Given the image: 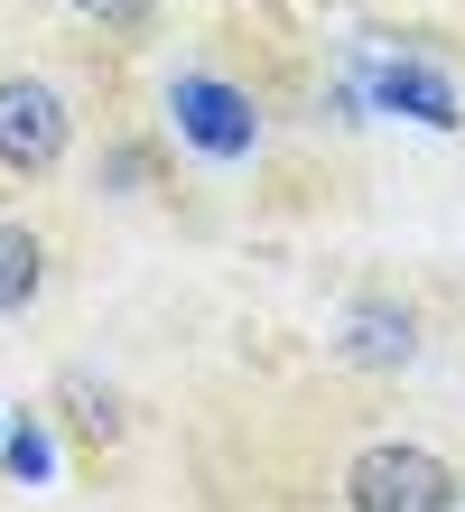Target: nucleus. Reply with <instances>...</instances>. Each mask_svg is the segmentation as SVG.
<instances>
[{
	"instance_id": "obj_2",
	"label": "nucleus",
	"mask_w": 465,
	"mask_h": 512,
	"mask_svg": "<svg viewBox=\"0 0 465 512\" xmlns=\"http://www.w3.org/2000/svg\"><path fill=\"white\" fill-rule=\"evenodd\" d=\"M345 512H456L465 503V475L438 457V447H410V438H382L345 466Z\"/></svg>"
},
{
	"instance_id": "obj_1",
	"label": "nucleus",
	"mask_w": 465,
	"mask_h": 512,
	"mask_svg": "<svg viewBox=\"0 0 465 512\" xmlns=\"http://www.w3.org/2000/svg\"><path fill=\"white\" fill-rule=\"evenodd\" d=\"M159 112H168V140L177 149H196L205 168H242V159H261V103L242 94L233 75H214V66H177L168 75V94H159Z\"/></svg>"
},
{
	"instance_id": "obj_4",
	"label": "nucleus",
	"mask_w": 465,
	"mask_h": 512,
	"mask_svg": "<svg viewBox=\"0 0 465 512\" xmlns=\"http://www.w3.org/2000/svg\"><path fill=\"white\" fill-rule=\"evenodd\" d=\"M335 364L354 373H410L419 364V308L410 298H354L335 317Z\"/></svg>"
},
{
	"instance_id": "obj_3",
	"label": "nucleus",
	"mask_w": 465,
	"mask_h": 512,
	"mask_svg": "<svg viewBox=\"0 0 465 512\" xmlns=\"http://www.w3.org/2000/svg\"><path fill=\"white\" fill-rule=\"evenodd\" d=\"M75 149V112L47 75H0V177L19 187H47Z\"/></svg>"
},
{
	"instance_id": "obj_8",
	"label": "nucleus",
	"mask_w": 465,
	"mask_h": 512,
	"mask_svg": "<svg viewBox=\"0 0 465 512\" xmlns=\"http://www.w3.org/2000/svg\"><path fill=\"white\" fill-rule=\"evenodd\" d=\"M0 475H10V485H56V429H47V410H10Z\"/></svg>"
},
{
	"instance_id": "obj_7",
	"label": "nucleus",
	"mask_w": 465,
	"mask_h": 512,
	"mask_svg": "<svg viewBox=\"0 0 465 512\" xmlns=\"http://www.w3.org/2000/svg\"><path fill=\"white\" fill-rule=\"evenodd\" d=\"M56 419L84 438V447H121V429H131V410H121V391L112 382H93V373H56Z\"/></svg>"
},
{
	"instance_id": "obj_11",
	"label": "nucleus",
	"mask_w": 465,
	"mask_h": 512,
	"mask_svg": "<svg viewBox=\"0 0 465 512\" xmlns=\"http://www.w3.org/2000/svg\"><path fill=\"white\" fill-rule=\"evenodd\" d=\"M0 438H10V410H0Z\"/></svg>"
},
{
	"instance_id": "obj_10",
	"label": "nucleus",
	"mask_w": 465,
	"mask_h": 512,
	"mask_svg": "<svg viewBox=\"0 0 465 512\" xmlns=\"http://www.w3.org/2000/svg\"><path fill=\"white\" fill-rule=\"evenodd\" d=\"M93 187L140 196V187H149V149H131V140H121V149H103V159H93Z\"/></svg>"
},
{
	"instance_id": "obj_9",
	"label": "nucleus",
	"mask_w": 465,
	"mask_h": 512,
	"mask_svg": "<svg viewBox=\"0 0 465 512\" xmlns=\"http://www.w3.org/2000/svg\"><path fill=\"white\" fill-rule=\"evenodd\" d=\"M75 10L103 28V38H149V19H159V0H75Z\"/></svg>"
},
{
	"instance_id": "obj_5",
	"label": "nucleus",
	"mask_w": 465,
	"mask_h": 512,
	"mask_svg": "<svg viewBox=\"0 0 465 512\" xmlns=\"http://www.w3.org/2000/svg\"><path fill=\"white\" fill-rule=\"evenodd\" d=\"M372 103L400 112V122H428V131H456L465 122V94L447 66H419V56H400V66H372Z\"/></svg>"
},
{
	"instance_id": "obj_6",
	"label": "nucleus",
	"mask_w": 465,
	"mask_h": 512,
	"mask_svg": "<svg viewBox=\"0 0 465 512\" xmlns=\"http://www.w3.org/2000/svg\"><path fill=\"white\" fill-rule=\"evenodd\" d=\"M47 280H56V243H47L28 215H0V326L38 308Z\"/></svg>"
}]
</instances>
